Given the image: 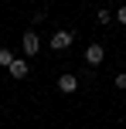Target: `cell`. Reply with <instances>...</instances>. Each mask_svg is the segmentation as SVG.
<instances>
[{
	"label": "cell",
	"instance_id": "cell-1",
	"mask_svg": "<svg viewBox=\"0 0 126 129\" xmlns=\"http://www.w3.org/2000/svg\"><path fill=\"white\" fill-rule=\"evenodd\" d=\"M20 48H24V58H34V54L41 51V38H38V31H24Z\"/></svg>",
	"mask_w": 126,
	"mask_h": 129
},
{
	"label": "cell",
	"instance_id": "cell-2",
	"mask_svg": "<svg viewBox=\"0 0 126 129\" xmlns=\"http://www.w3.org/2000/svg\"><path fill=\"white\" fill-rule=\"evenodd\" d=\"M72 41H75V34L65 31V27L51 34V48H55V51H68V48H72Z\"/></svg>",
	"mask_w": 126,
	"mask_h": 129
},
{
	"label": "cell",
	"instance_id": "cell-3",
	"mask_svg": "<svg viewBox=\"0 0 126 129\" xmlns=\"http://www.w3.org/2000/svg\"><path fill=\"white\" fill-rule=\"evenodd\" d=\"M102 58H106V44H99V41H92V44L85 48V61L92 64V68H95V64H102Z\"/></svg>",
	"mask_w": 126,
	"mask_h": 129
},
{
	"label": "cell",
	"instance_id": "cell-4",
	"mask_svg": "<svg viewBox=\"0 0 126 129\" xmlns=\"http://www.w3.org/2000/svg\"><path fill=\"white\" fill-rule=\"evenodd\" d=\"M7 75H10V78H17V82H20V78H27V75H31V68H27V58H14V64L7 68Z\"/></svg>",
	"mask_w": 126,
	"mask_h": 129
},
{
	"label": "cell",
	"instance_id": "cell-5",
	"mask_svg": "<svg viewBox=\"0 0 126 129\" xmlns=\"http://www.w3.org/2000/svg\"><path fill=\"white\" fill-rule=\"evenodd\" d=\"M79 88V75H58V92L61 95H72Z\"/></svg>",
	"mask_w": 126,
	"mask_h": 129
},
{
	"label": "cell",
	"instance_id": "cell-6",
	"mask_svg": "<svg viewBox=\"0 0 126 129\" xmlns=\"http://www.w3.org/2000/svg\"><path fill=\"white\" fill-rule=\"evenodd\" d=\"M14 58H17V54H14L10 48H0V68H10V64H14Z\"/></svg>",
	"mask_w": 126,
	"mask_h": 129
},
{
	"label": "cell",
	"instance_id": "cell-7",
	"mask_svg": "<svg viewBox=\"0 0 126 129\" xmlns=\"http://www.w3.org/2000/svg\"><path fill=\"white\" fill-rule=\"evenodd\" d=\"M95 17H99V24H102V27H109V24H116V14H113V10H106V7H102V10L95 14Z\"/></svg>",
	"mask_w": 126,
	"mask_h": 129
},
{
	"label": "cell",
	"instance_id": "cell-8",
	"mask_svg": "<svg viewBox=\"0 0 126 129\" xmlns=\"http://www.w3.org/2000/svg\"><path fill=\"white\" fill-rule=\"evenodd\" d=\"M113 82H116V88H123V92H126V71H119V75H116Z\"/></svg>",
	"mask_w": 126,
	"mask_h": 129
},
{
	"label": "cell",
	"instance_id": "cell-9",
	"mask_svg": "<svg viewBox=\"0 0 126 129\" xmlns=\"http://www.w3.org/2000/svg\"><path fill=\"white\" fill-rule=\"evenodd\" d=\"M116 24H123V27H126V4L119 7V10H116Z\"/></svg>",
	"mask_w": 126,
	"mask_h": 129
}]
</instances>
